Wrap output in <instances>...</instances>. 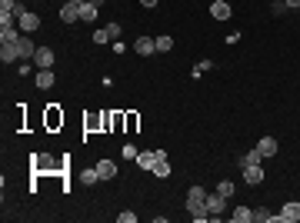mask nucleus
Returning a JSON list of instances; mask_svg holds the SVG:
<instances>
[{"label":"nucleus","instance_id":"nucleus-1","mask_svg":"<svg viewBox=\"0 0 300 223\" xmlns=\"http://www.w3.org/2000/svg\"><path fill=\"white\" fill-rule=\"evenodd\" d=\"M300 220V203H284V210H280V213L274 216V223H297Z\"/></svg>","mask_w":300,"mask_h":223},{"label":"nucleus","instance_id":"nucleus-2","mask_svg":"<svg viewBox=\"0 0 300 223\" xmlns=\"http://www.w3.org/2000/svg\"><path fill=\"white\" fill-rule=\"evenodd\" d=\"M33 64H37L40 70H54V50H50V47H37V54H33Z\"/></svg>","mask_w":300,"mask_h":223},{"label":"nucleus","instance_id":"nucleus-3","mask_svg":"<svg viewBox=\"0 0 300 223\" xmlns=\"http://www.w3.org/2000/svg\"><path fill=\"white\" fill-rule=\"evenodd\" d=\"M223 210H227V197H220V193H207V213L220 216Z\"/></svg>","mask_w":300,"mask_h":223},{"label":"nucleus","instance_id":"nucleus-4","mask_svg":"<svg viewBox=\"0 0 300 223\" xmlns=\"http://www.w3.org/2000/svg\"><path fill=\"white\" fill-rule=\"evenodd\" d=\"M60 20H63V24H77V20H80V4H70V0H63Z\"/></svg>","mask_w":300,"mask_h":223},{"label":"nucleus","instance_id":"nucleus-5","mask_svg":"<svg viewBox=\"0 0 300 223\" xmlns=\"http://www.w3.org/2000/svg\"><path fill=\"white\" fill-rule=\"evenodd\" d=\"M230 14H234V7H230L227 0H213L210 4V17L213 20H230Z\"/></svg>","mask_w":300,"mask_h":223},{"label":"nucleus","instance_id":"nucleus-6","mask_svg":"<svg viewBox=\"0 0 300 223\" xmlns=\"http://www.w3.org/2000/svg\"><path fill=\"white\" fill-rule=\"evenodd\" d=\"M240 170H244V180H247L250 187L264 184V167H260V163H250V167H240Z\"/></svg>","mask_w":300,"mask_h":223},{"label":"nucleus","instance_id":"nucleus-7","mask_svg":"<svg viewBox=\"0 0 300 223\" xmlns=\"http://www.w3.org/2000/svg\"><path fill=\"white\" fill-rule=\"evenodd\" d=\"M17 50H20V60H33V54H37V47H33L30 33H24V37L17 40Z\"/></svg>","mask_w":300,"mask_h":223},{"label":"nucleus","instance_id":"nucleus-8","mask_svg":"<svg viewBox=\"0 0 300 223\" xmlns=\"http://www.w3.org/2000/svg\"><path fill=\"white\" fill-rule=\"evenodd\" d=\"M20 37H24V33H20V27H14V24H0V40H4V43H17Z\"/></svg>","mask_w":300,"mask_h":223},{"label":"nucleus","instance_id":"nucleus-9","mask_svg":"<svg viewBox=\"0 0 300 223\" xmlns=\"http://www.w3.org/2000/svg\"><path fill=\"white\" fill-rule=\"evenodd\" d=\"M137 54H140V57L157 54V40H154V37H137Z\"/></svg>","mask_w":300,"mask_h":223},{"label":"nucleus","instance_id":"nucleus-10","mask_svg":"<svg viewBox=\"0 0 300 223\" xmlns=\"http://www.w3.org/2000/svg\"><path fill=\"white\" fill-rule=\"evenodd\" d=\"M257 150H260V153H264V160H267V157H277V150H280V147H277V140H274V137H260Z\"/></svg>","mask_w":300,"mask_h":223},{"label":"nucleus","instance_id":"nucleus-11","mask_svg":"<svg viewBox=\"0 0 300 223\" xmlns=\"http://www.w3.org/2000/svg\"><path fill=\"white\" fill-rule=\"evenodd\" d=\"M97 173H100V180H114V176H117V163H114V160H100V163H97Z\"/></svg>","mask_w":300,"mask_h":223},{"label":"nucleus","instance_id":"nucleus-12","mask_svg":"<svg viewBox=\"0 0 300 223\" xmlns=\"http://www.w3.org/2000/svg\"><path fill=\"white\" fill-rule=\"evenodd\" d=\"M154 163H157V150L137 153V167H140V170H154Z\"/></svg>","mask_w":300,"mask_h":223},{"label":"nucleus","instance_id":"nucleus-13","mask_svg":"<svg viewBox=\"0 0 300 223\" xmlns=\"http://www.w3.org/2000/svg\"><path fill=\"white\" fill-rule=\"evenodd\" d=\"M0 60H4V64H14V60H20V50H17V43H4V47H0Z\"/></svg>","mask_w":300,"mask_h":223},{"label":"nucleus","instance_id":"nucleus-14","mask_svg":"<svg viewBox=\"0 0 300 223\" xmlns=\"http://www.w3.org/2000/svg\"><path fill=\"white\" fill-rule=\"evenodd\" d=\"M33 80H37V87L40 90H50V87H54V70H37V77H33Z\"/></svg>","mask_w":300,"mask_h":223},{"label":"nucleus","instance_id":"nucleus-15","mask_svg":"<svg viewBox=\"0 0 300 223\" xmlns=\"http://www.w3.org/2000/svg\"><path fill=\"white\" fill-rule=\"evenodd\" d=\"M97 10H100V7H94V4L84 0V4H80V20H84V24H94V20H97Z\"/></svg>","mask_w":300,"mask_h":223},{"label":"nucleus","instance_id":"nucleus-16","mask_svg":"<svg viewBox=\"0 0 300 223\" xmlns=\"http://www.w3.org/2000/svg\"><path fill=\"white\" fill-rule=\"evenodd\" d=\"M230 220H234V223H250V220H253V210H247V207H237L234 213H230Z\"/></svg>","mask_w":300,"mask_h":223},{"label":"nucleus","instance_id":"nucleus-17","mask_svg":"<svg viewBox=\"0 0 300 223\" xmlns=\"http://www.w3.org/2000/svg\"><path fill=\"white\" fill-rule=\"evenodd\" d=\"M150 173H154V176H160V180H167V176H170V163H167V160H157Z\"/></svg>","mask_w":300,"mask_h":223},{"label":"nucleus","instance_id":"nucleus-18","mask_svg":"<svg viewBox=\"0 0 300 223\" xmlns=\"http://www.w3.org/2000/svg\"><path fill=\"white\" fill-rule=\"evenodd\" d=\"M260 160H264V153H260V150H257V147H253V150H250V153H247V157H244V160H240V167H250V163H260Z\"/></svg>","mask_w":300,"mask_h":223},{"label":"nucleus","instance_id":"nucleus-19","mask_svg":"<svg viewBox=\"0 0 300 223\" xmlns=\"http://www.w3.org/2000/svg\"><path fill=\"white\" fill-rule=\"evenodd\" d=\"M80 180H84V184H97L100 173H97V167H87V170H80Z\"/></svg>","mask_w":300,"mask_h":223},{"label":"nucleus","instance_id":"nucleus-20","mask_svg":"<svg viewBox=\"0 0 300 223\" xmlns=\"http://www.w3.org/2000/svg\"><path fill=\"white\" fill-rule=\"evenodd\" d=\"M274 216H277V213H270V210H264V207L253 210V220H257V223H274Z\"/></svg>","mask_w":300,"mask_h":223},{"label":"nucleus","instance_id":"nucleus-21","mask_svg":"<svg viewBox=\"0 0 300 223\" xmlns=\"http://www.w3.org/2000/svg\"><path fill=\"white\" fill-rule=\"evenodd\" d=\"M110 30H107V27H100V30H94V43H110Z\"/></svg>","mask_w":300,"mask_h":223},{"label":"nucleus","instance_id":"nucleus-22","mask_svg":"<svg viewBox=\"0 0 300 223\" xmlns=\"http://www.w3.org/2000/svg\"><path fill=\"white\" fill-rule=\"evenodd\" d=\"M154 40H157V50H160V54H167V50L174 47V40L167 37V33H164V37H154Z\"/></svg>","mask_w":300,"mask_h":223},{"label":"nucleus","instance_id":"nucleus-23","mask_svg":"<svg viewBox=\"0 0 300 223\" xmlns=\"http://www.w3.org/2000/svg\"><path fill=\"white\" fill-rule=\"evenodd\" d=\"M234 190H237V187L230 184V180H223V184H220V187H217V193H220V197H227V200H230V197H234Z\"/></svg>","mask_w":300,"mask_h":223},{"label":"nucleus","instance_id":"nucleus-24","mask_svg":"<svg viewBox=\"0 0 300 223\" xmlns=\"http://www.w3.org/2000/svg\"><path fill=\"white\" fill-rule=\"evenodd\" d=\"M270 10H274V17H280V14H287L290 7H287L284 0H274V7H270Z\"/></svg>","mask_w":300,"mask_h":223},{"label":"nucleus","instance_id":"nucleus-25","mask_svg":"<svg viewBox=\"0 0 300 223\" xmlns=\"http://www.w3.org/2000/svg\"><path fill=\"white\" fill-rule=\"evenodd\" d=\"M120 153H124L127 160H137V147L134 144H124V150H120Z\"/></svg>","mask_w":300,"mask_h":223},{"label":"nucleus","instance_id":"nucleus-26","mask_svg":"<svg viewBox=\"0 0 300 223\" xmlns=\"http://www.w3.org/2000/svg\"><path fill=\"white\" fill-rule=\"evenodd\" d=\"M117 220H120V223H137V213H130V210H124V213H120Z\"/></svg>","mask_w":300,"mask_h":223},{"label":"nucleus","instance_id":"nucleus-27","mask_svg":"<svg viewBox=\"0 0 300 223\" xmlns=\"http://www.w3.org/2000/svg\"><path fill=\"white\" fill-rule=\"evenodd\" d=\"M107 30H110V37H114V40H120V33H124V27H117V24H107Z\"/></svg>","mask_w":300,"mask_h":223},{"label":"nucleus","instance_id":"nucleus-28","mask_svg":"<svg viewBox=\"0 0 300 223\" xmlns=\"http://www.w3.org/2000/svg\"><path fill=\"white\" fill-rule=\"evenodd\" d=\"M14 7H17V0H0V10H10V14H14Z\"/></svg>","mask_w":300,"mask_h":223},{"label":"nucleus","instance_id":"nucleus-29","mask_svg":"<svg viewBox=\"0 0 300 223\" xmlns=\"http://www.w3.org/2000/svg\"><path fill=\"white\" fill-rule=\"evenodd\" d=\"M143 7H157V0H140Z\"/></svg>","mask_w":300,"mask_h":223},{"label":"nucleus","instance_id":"nucleus-30","mask_svg":"<svg viewBox=\"0 0 300 223\" xmlns=\"http://www.w3.org/2000/svg\"><path fill=\"white\" fill-rule=\"evenodd\" d=\"M284 4L287 7H300V0H284Z\"/></svg>","mask_w":300,"mask_h":223},{"label":"nucleus","instance_id":"nucleus-31","mask_svg":"<svg viewBox=\"0 0 300 223\" xmlns=\"http://www.w3.org/2000/svg\"><path fill=\"white\" fill-rule=\"evenodd\" d=\"M87 4H94V7H103V4H107V0H87Z\"/></svg>","mask_w":300,"mask_h":223},{"label":"nucleus","instance_id":"nucleus-32","mask_svg":"<svg viewBox=\"0 0 300 223\" xmlns=\"http://www.w3.org/2000/svg\"><path fill=\"white\" fill-rule=\"evenodd\" d=\"M70 4H84V0H70Z\"/></svg>","mask_w":300,"mask_h":223}]
</instances>
